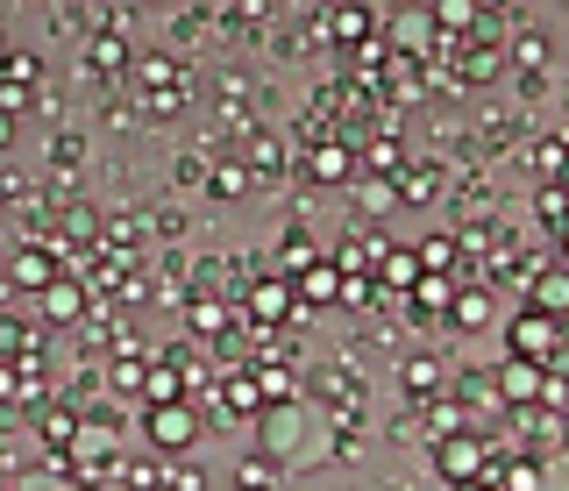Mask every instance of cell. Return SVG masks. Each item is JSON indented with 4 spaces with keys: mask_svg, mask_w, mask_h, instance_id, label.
<instances>
[]
</instances>
